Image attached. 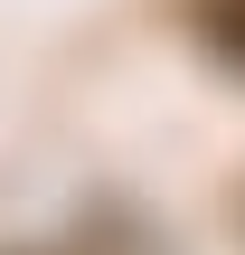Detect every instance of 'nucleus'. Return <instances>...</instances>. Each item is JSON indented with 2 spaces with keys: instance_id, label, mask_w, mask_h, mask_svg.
<instances>
[{
  "instance_id": "obj_1",
  "label": "nucleus",
  "mask_w": 245,
  "mask_h": 255,
  "mask_svg": "<svg viewBox=\"0 0 245 255\" xmlns=\"http://www.w3.org/2000/svg\"><path fill=\"white\" fill-rule=\"evenodd\" d=\"M198 28H208V38L245 66V0H198Z\"/></svg>"
}]
</instances>
